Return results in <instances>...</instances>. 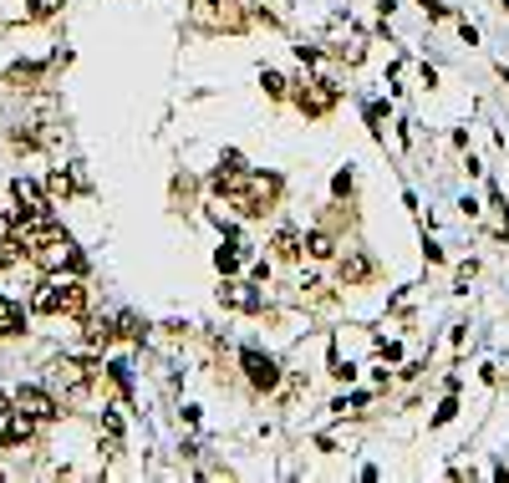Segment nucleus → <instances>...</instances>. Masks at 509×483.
Listing matches in <instances>:
<instances>
[{
	"mask_svg": "<svg viewBox=\"0 0 509 483\" xmlns=\"http://www.w3.org/2000/svg\"><path fill=\"white\" fill-rule=\"evenodd\" d=\"M220 194L244 219H260L265 209H275V199H281V179L275 173H235L229 183H220Z\"/></svg>",
	"mask_w": 509,
	"mask_h": 483,
	"instance_id": "f257e3e1",
	"label": "nucleus"
},
{
	"mask_svg": "<svg viewBox=\"0 0 509 483\" xmlns=\"http://www.w3.org/2000/svg\"><path fill=\"white\" fill-rule=\"evenodd\" d=\"M41 316H81L87 310V285L81 280H61V275H46L36 285V301H31Z\"/></svg>",
	"mask_w": 509,
	"mask_h": 483,
	"instance_id": "f03ea898",
	"label": "nucleus"
},
{
	"mask_svg": "<svg viewBox=\"0 0 509 483\" xmlns=\"http://www.w3.org/2000/svg\"><path fill=\"white\" fill-rule=\"evenodd\" d=\"M189 16H194V26H204V31H244L240 0H194Z\"/></svg>",
	"mask_w": 509,
	"mask_h": 483,
	"instance_id": "7ed1b4c3",
	"label": "nucleus"
},
{
	"mask_svg": "<svg viewBox=\"0 0 509 483\" xmlns=\"http://www.w3.org/2000/svg\"><path fill=\"white\" fill-rule=\"evenodd\" d=\"M336 97H342V87L331 77H305L301 92H296V107H301L305 118H326V112L336 107Z\"/></svg>",
	"mask_w": 509,
	"mask_h": 483,
	"instance_id": "20e7f679",
	"label": "nucleus"
},
{
	"mask_svg": "<svg viewBox=\"0 0 509 483\" xmlns=\"http://www.w3.org/2000/svg\"><path fill=\"white\" fill-rule=\"evenodd\" d=\"M11 407H16V412H26V418H36V423H51V418H61L57 397H51L46 387H20L16 397H11Z\"/></svg>",
	"mask_w": 509,
	"mask_h": 483,
	"instance_id": "39448f33",
	"label": "nucleus"
},
{
	"mask_svg": "<svg viewBox=\"0 0 509 483\" xmlns=\"http://www.w3.org/2000/svg\"><path fill=\"white\" fill-rule=\"evenodd\" d=\"M92 377H97V366L92 362H77V356H57V362H51V382L66 387V392H87Z\"/></svg>",
	"mask_w": 509,
	"mask_h": 483,
	"instance_id": "423d86ee",
	"label": "nucleus"
},
{
	"mask_svg": "<svg viewBox=\"0 0 509 483\" xmlns=\"http://www.w3.org/2000/svg\"><path fill=\"white\" fill-rule=\"evenodd\" d=\"M240 362H244L250 387H260V392H275V387H281V366L270 362V356H260V351H240Z\"/></svg>",
	"mask_w": 509,
	"mask_h": 483,
	"instance_id": "0eeeda50",
	"label": "nucleus"
},
{
	"mask_svg": "<svg viewBox=\"0 0 509 483\" xmlns=\"http://www.w3.org/2000/svg\"><path fill=\"white\" fill-rule=\"evenodd\" d=\"M36 438V418H26V412H16V407H5V427H0V443L5 448H26Z\"/></svg>",
	"mask_w": 509,
	"mask_h": 483,
	"instance_id": "6e6552de",
	"label": "nucleus"
},
{
	"mask_svg": "<svg viewBox=\"0 0 509 483\" xmlns=\"http://www.w3.org/2000/svg\"><path fill=\"white\" fill-rule=\"evenodd\" d=\"M11 194H16V203L26 209V214H51V199H46L31 179H16V183H11Z\"/></svg>",
	"mask_w": 509,
	"mask_h": 483,
	"instance_id": "1a4fd4ad",
	"label": "nucleus"
},
{
	"mask_svg": "<svg viewBox=\"0 0 509 483\" xmlns=\"http://www.w3.org/2000/svg\"><path fill=\"white\" fill-rule=\"evenodd\" d=\"M336 275H342V285H362V280H372V260H366L362 249H346Z\"/></svg>",
	"mask_w": 509,
	"mask_h": 483,
	"instance_id": "9d476101",
	"label": "nucleus"
},
{
	"mask_svg": "<svg viewBox=\"0 0 509 483\" xmlns=\"http://www.w3.org/2000/svg\"><path fill=\"white\" fill-rule=\"evenodd\" d=\"M20 331H26V310L0 295V341H5V336H20Z\"/></svg>",
	"mask_w": 509,
	"mask_h": 483,
	"instance_id": "9b49d317",
	"label": "nucleus"
},
{
	"mask_svg": "<svg viewBox=\"0 0 509 483\" xmlns=\"http://www.w3.org/2000/svg\"><path fill=\"white\" fill-rule=\"evenodd\" d=\"M36 81H41V66H36V61H26V66L16 61V66L5 72V87H16V92H31Z\"/></svg>",
	"mask_w": 509,
	"mask_h": 483,
	"instance_id": "f8f14e48",
	"label": "nucleus"
},
{
	"mask_svg": "<svg viewBox=\"0 0 509 483\" xmlns=\"http://www.w3.org/2000/svg\"><path fill=\"white\" fill-rule=\"evenodd\" d=\"M270 249H275L281 260H296V255H301V234H296V229L285 224V229H275V240H270Z\"/></svg>",
	"mask_w": 509,
	"mask_h": 483,
	"instance_id": "ddd939ff",
	"label": "nucleus"
},
{
	"mask_svg": "<svg viewBox=\"0 0 509 483\" xmlns=\"http://www.w3.org/2000/svg\"><path fill=\"white\" fill-rule=\"evenodd\" d=\"M220 301H224V305H235V310H260V301H255V295H250L244 285H229V280H224Z\"/></svg>",
	"mask_w": 509,
	"mask_h": 483,
	"instance_id": "4468645a",
	"label": "nucleus"
},
{
	"mask_svg": "<svg viewBox=\"0 0 509 483\" xmlns=\"http://www.w3.org/2000/svg\"><path fill=\"white\" fill-rule=\"evenodd\" d=\"M301 249H305V255H316V260H326V255H336V244H331V234H321V229H316V234H305V240H301Z\"/></svg>",
	"mask_w": 509,
	"mask_h": 483,
	"instance_id": "2eb2a0df",
	"label": "nucleus"
},
{
	"mask_svg": "<svg viewBox=\"0 0 509 483\" xmlns=\"http://www.w3.org/2000/svg\"><path fill=\"white\" fill-rule=\"evenodd\" d=\"M20 260H26L20 240H16V234H0V270H11V264H20Z\"/></svg>",
	"mask_w": 509,
	"mask_h": 483,
	"instance_id": "dca6fc26",
	"label": "nucleus"
},
{
	"mask_svg": "<svg viewBox=\"0 0 509 483\" xmlns=\"http://www.w3.org/2000/svg\"><path fill=\"white\" fill-rule=\"evenodd\" d=\"M112 336H118V321H92L87 326V346H107Z\"/></svg>",
	"mask_w": 509,
	"mask_h": 483,
	"instance_id": "f3484780",
	"label": "nucleus"
},
{
	"mask_svg": "<svg viewBox=\"0 0 509 483\" xmlns=\"http://www.w3.org/2000/svg\"><path fill=\"white\" fill-rule=\"evenodd\" d=\"M0 20H31V0H0Z\"/></svg>",
	"mask_w": 509,
	"mask_h": 483,
	"instance_id": "a211bd4d",
	"label": "nucleus"
},
{
	"mask_svg": "<svg viewBox=\"0 0 509 483\" xmlns=\"http://www.w3.org/2000/svg\"><path fill=\"white\" fill-rule=\"evenodd\" d=\"M214 264H220L224 275H235V270H240V244H224L220 255H214Z\"/></svg>",
	"mask_w": 509,
	"mask_h": 483,
	"instance_id": "6ab92c4d",
	"label": "nucleus"
},
{
	"mask_svg": "<svg viewBox=\"0 0 509 483\" xmlns=\"http://www.w3.org/2000/svg\"><path fill=\"white\" fill-rule=\"evenodd\" d=\"M143 331H148V326H143L138 316H118V336H127V341H143Z\"/></svg>",
	"mask_w": 509,
	"mask_h": 483,
	"instance_id": "aec40b11",
	"label": "nucleus"
},
{
	"mask_svg": "<svg viewBox=\"0 0 509 483\" xmlns=\"http://www.w3.org/2000/svg\"><path fill=\"white\" fill-rule=\"evenodd\" d=\"M260 87H265V92H270V97H285V92H290V87H285V77H281V72H260Z\"/></svg>",
	"mask_w": 509,
	"mask_h": 483,
	"instance_id": "412c9836",
	"label": "nucleus"
},
{
	"mask_svg": "<svg viewBox=\"0 0 509 483\" xmlns=\"http://www.w3.org/2000/svg\"><path fill=\"white\" fill-rule=\"evenodd\" d=\"M107 372H112V382H118V392H133V366H127V362H112Z\"/></svg>",
	"mask_w": 509,
	"mask_h": 483,
	"instance_id": "4be33fe9",
	"label": "nucleus"
},
{
	"mask_svg": "<svg viewBox=\"0 0 509 483\" xmlns=\"http://www.w3.org/2000/svg\"><path fill=\"white\" fill-rule=\"evenodd\" d=\"M102 427H107V443H118V438H122V412H118V407H107Z\"/></svg>",
	"mask_w": 509,
	"mask_h": 483,
	"instance_id": "5701e85b",
	"label": "nucleus"
},
{
	"mask_svg": "<svg viewBox=\"0 0 509 483\" xmlns=\"http://www.w3.org/2000/svg\"><path fill=\"white\" fill-rule=\"evenodd\" d=\"M66 0H31V20H46V16H57Z\"/></svg>",
	"mask_w": 509,
	"mask_h": 483,
	"instance_id": "b1692460",
	"label": "nucleus"
},
{
	"mask_svg": "<svg viewBox=\"0 0 509 483\" xmlns=\"http://www.w3.org/2000/svg\"><path fill=\"white\" fill-rule=\"evenodd\" d=\"M331 377H342V382H351L357 372H351V362H342V356H331Z\"/></svg>",
	"mask_w": 509,
	"mask_h": 483,
	"instance_id": "393cba45",
	"label": "nucleus"
},
{
	"mask_svg": "<svg viewBox=\"0 0 509 483\" xmlns=\"http://www.w3.org/2000/svg\"><path fill=\"white\" fill-rule=\"evenodd\" d=\"M453 412H459V407H453V397H448V402L438 407V412H433V423H438V427H443V423H453Z\"/></svg>",
	"mask_w": 509,
	"mask_h": 483,
	"instance_id": "a878e982",
	"label": "nucleus"
},
{
	"mask_svg": "<svg viewBox=\"0 0 509 483\" xmlns=\"http://www.w3.org/2000/svg\"><path fill=\"white\" fill-rule=\"evenodd\" d=\"M428 5V16H443V5H438V0H423Z\"/></svg>",
	"mask_w": 509,
	"mask_h": 483,
	"instance_id": "bb28decb",
	"label": "nucleus"
},
{
	"mask_svg": "<svg viewBox=\"0 0 509 483\" xmlns=\"http://www.w3.org/2000/svg\"><path fill=\"white\" fill-rule=\"evenodd\" d=\"M5 407H11V397H5V392H0V418H5Z\"/></svg>",
	"mask_w": 509,
	"mask_h": 483,
	"instance_id": "cd10ccee",
	"label": "nucleus"
}]
</instances>
